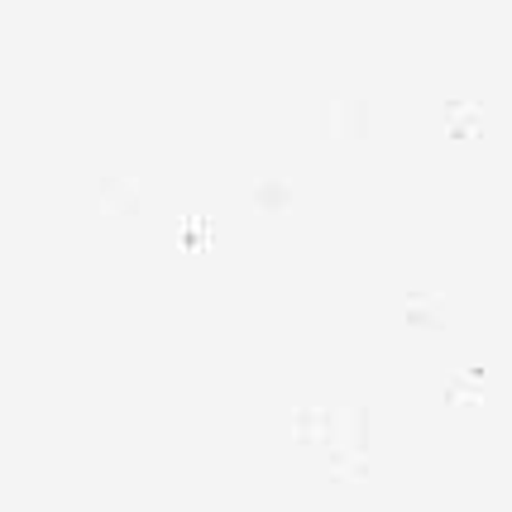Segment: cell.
<instances>
[{"instance_id": "cell-1", "label": "cell", "mask_w": 512, "mask_h": 512, "mask_svg": "<svg viewBox=\"0 0 512 512\" xmlns=\"http://www.w3.org/2000/svg\"><path fill=\"white\" fill-rule=\"evenodd\" d=\"M130 192H134V182L125 178V173H96V197L101 201H111L115 206V201H125Z\"/></svg>"}]
</instances>
